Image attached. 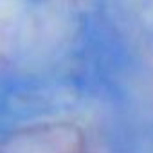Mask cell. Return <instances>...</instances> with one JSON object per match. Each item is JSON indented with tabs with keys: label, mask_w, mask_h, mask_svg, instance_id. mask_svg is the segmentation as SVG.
<instances>
[{
	"label": "cell",
	"mask_w": 153,
	"mask_h": 153,
	"mask_svg": "<svg viewBox=\"0 0 153 153\" xmlns=\"http://www.w3.org/2000/svg\"><path fill=\"white\" fill-rule=\"evenodd\" d=\"M0 153H90L81 128L70 123H42L13 131Z\"/></svg>",
	"instance_id": "cell-1"
}]
</instances>
